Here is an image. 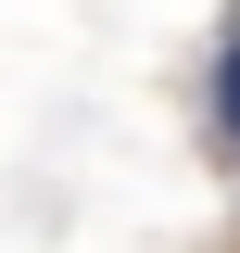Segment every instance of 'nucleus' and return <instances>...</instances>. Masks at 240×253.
I'll return each instance as SVG.
<instances>
[{
  "label": "nucleus",
  "instance_id": "1",
  "mask_svg": "<svg viewBox=\"0 0 240 253\" xmlns=\"http://www.w3.org/2000/svg\"><path fill=\"white\" fill-rule=\"evenodd\" d=\"M215 139L240 152V51H228V76H215Z\"/></svg>",
  "mask_w": 240,
  "mask_h": 253
}]
</instances>
